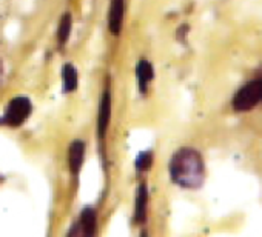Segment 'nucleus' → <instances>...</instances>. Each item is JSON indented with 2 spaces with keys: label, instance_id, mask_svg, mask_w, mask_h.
Segmentation results:
<instances>
[{
  "label": "nucleus",
  "instance_id": "6e6552de",
  "mask_svg": "<svg viewBox=\"0 0 262 237\" xmlns=\"http://www.w3.org/2000/svg\"><path fill=\"white\" fill-rule=\"evenodd\" d=\"M136 76H138V85H139L141 92H147L148 85L151 83L155 77L153 65L148 60H141L136 66Z\"/></svg>",
  "mask_w": 262,
  "mask_h": 237
},
{
  "label": "nucleus",
  "instance_id": "ddd939ff",
  "mask_svg": "<svg viewBox=\"0 0 262 237\" xmlns=\"http://www.w3.org/2000/svg\"><path fill=\"white\" fill-rule=\"evenodd\" d=\"M2 79H4V66L2 62H0V83H2Z\"/></svg>",
  "mask_w": 262,
  "mask_h": 237
},
{
  "label": "nucleus",
  "instance_id": "423d86ee",
  "mask_svg": "<svg viewBox=\"0 0 262 237\" xmlns=\"http://www.w3.org/2000/svg\"><path fill=\"white\" fill-rule=\"evenodd\" d=\"M110 118H111V94L110 91H105L102 99H100V106H99V134L100 137H105L108 125H110Z\"/></svg>",
  "mask_w": 262,
  "mask_h": 237
},
{
  "label": "nucleus",
  "instance_id": "f257e3e1",
  "mask_svg": "<svg viewBox=\"0 0 262 237\" xmlns=\"http://www.w3.org/2000/svg\"><path fill=\"white\" fill-rule=\"evenodd\" d=\"M171 180L185 189H198L205 180L202 156L194 148L178 150L170 160Z\"/></svg>",
  "mask_w": 262,
  "mask_h": 237
},
{
  "label": "nucleus",
  "instance_id": "0eeeda50",
  "mask_svg": "<svg viewBox=\"0 0 262 237\" xmlns=\"http://www.w3.org/2000/svg\"><path fill=\"white\" fill-rule=\"evenodd\" d=\"M83 159H85V144L80 140L73 142L70 147V153H68V163H70V170L73 174H77L80 171Z\"/></svg>",
  "mask_w": 262,
  "mask_h": 237
},
{
  "label": "nucleus",
  "instance_id": "f8f14e48",
  "mask_svg": "<svg viewBox=\"0 0 262 237\" xmlns=\"http://www.w3.org/2000/svg\"><path fill=\"white\" fill-rule=\"evenodd\" d=\"M151 160H153L151 153H142V154L138 157V160H136V168H138L139 171H145V170H148V168L151 167Z\"/></svg>",
  "mask_w": 262,
  "mask_h": 237
},
{
  "label": "nucleus",
  "instance_id": "9d476101",
  "mask_svg": "<svg viewBox=\"0 0 262 237\" xmlns=\"http://www.w3.org/2000/svg\"><path fill=\"white\" fill-rule=\"evenodd\" d=\"M147 206H148V191L147 186L142 183L139 186L138 199H136V220L144 222L147 217Z\"/></svg>",
  "mask_w": 262,
  "mask_h": 237
},
{
  "label": "nucleus",
  "instance_id": "7ed1b4c3",
  "mask_svg": "<svg viewBox=\"0 0 262 237\" xmlns=\"http://www.w3.org/2000/svg\"><path fill=\"white\" fill-rule=\"evenodd\" d=\"M31 111L33 106L28 97H14L13 100H10L4 117H0V124L10 128H19L30 118Z\"/></svg>",
  "mask_w": 262,
  "mask_h": 237
},
{
  "label": "nucleus",
  "instance_id": "20e7f679",
  "mask_svg": "<svg viewBox=\"0 0 262 237\" xmlns=\"http://www.w3.org/2000/svg\"><path fill=\"white\" fill-rule=\"evenodd\" d=\"M97 229V217L93 208H85L79 217V220L74 223L73 229L70 231V235H94Z\"/></svg>",
  "mask_w": 262,
  "mask_h": 237
},
{
  "label": "nucleus",
  "instance_id": "f03ea898",
  "mask_svg": "<svg viewBox=\"0 0 262 237\" xmlns=\"http://www.w3.org/2000/svg\"><path fill=\"white\" fill-rule=\"evenodd\" d=\"M262 102V79L247 82L233 97V108L237 112L250 111Z\"/></svg>",
  "mask_w": 262,
  "mask_h": 237
},
{
  "label": "nucleus",
  "instance_id": "9b49d317",
  "mask_svg": "<svg viewBox=\"0 0 262 237\" xmlns=\"http://www.w3.org/2000/svg\"><path fill=\"white\" fill-rule=\"evenodd\" d=\"M71 28H73V20L70 14H63V17L60 19V25H59V31H57V37H59V43L65 45L70 39L71 34Z\"/></svg>",
  "mask_w": 262,
  "mask_h": 237
},
{
  "label": "nucleus",
  "instance_id": "39448f33",
  "mask_svg": "<svg viewBox=\"0 0 262 237\" xmlns=\"http://www.w3.org/2000/svg\"><path fill=\"white\" fill-rule=\"evenodd\" d=\"M123 17H125V0H111L108 27H110V31L114 36H117L122 31Z\"/></svg>",
  "mask_w": 262,
  "mask_h": 237
},
{
  "label": "nucleus",
  "instance_id": "1a4fd4ad",
  "mask_svg": "<svg viewBox=\"0 0 262 237\" xmlns=\"http://www.w3.org/2000/svg\"><path fill=\"white\" fill-rule=\"evenodd\" d=\"M62 82H63V91L73 92L77 88V71L71 63H67L62 69Z\"/></svg>",
  "mask_w": 262,
  "mask_h": 237
}]
</instances>
